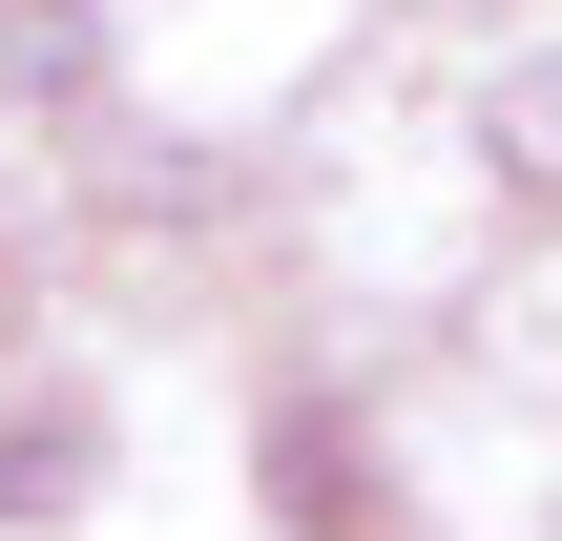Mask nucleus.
<instances>
[{"label":"nucleus","instance_id":"nucleus-1","mask_svg":"<svg viewBox=\"0 0 562 541\" xmlns=\"http://www.w3.org/2000/svg\"><path fill=\"white\" fill-rule=\"evenodd\" d=\"M480 167H501V208H562V21L480 83Z\"/></svg>","mask_w":562,"mask_h":541},{"label":"nucleus","instance_id":"nucleus-2","mask_svg":"<svg viewBox=\"0 0 562 541\" xmlns=\"http://www.w3.org/2000/svg\"><path fill=\"white\" fill-rule=\"evenodd\" d=\"M0 63H21L42 104H83V83H104V21H83V0H21V21H0Z\"/></svg>","mask_w":562,"mask_h":541}]
</instances>
